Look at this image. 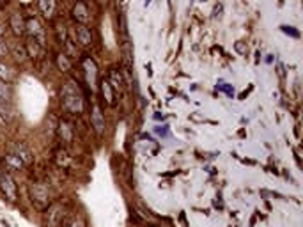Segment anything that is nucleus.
I'll list each match as a JSON object with an SVG mask.
<instances>
[{"instance_id": "obj_1", "label": "nucleus", "mask_w": 303, "mask_h": 227, "mask_svg": "<svg viewBox=\"0 0 303 227\" xmlns=\"http://www.w3.org/2000/svg\"><path fill=\"white\" fill-rule=\"evenodd\" d=\"M60 98H62V107L68 110V112L80 114L83 110V94H82V91H80L78 84L68 82V84L62 87Z\"/></svg>"}, {"instance_id": "obj_2", "label": "nucleus", "mask_w": 303, "mask_h": 227, "mask_svg": "<svg viewBox=\"0 0 303 227\" xmlns=\"http://www.w3.org/2000/svg\"><path fill=\"white\" fill-rule=\"evenodd\" d=\"M30 197H32V203L38 208H46L50 204L48 185L43 181L32 183V187H30Z\"/></svg>"}, {"instance_id": "obj_3", "label": "nucleus", "mask_w": 303, "mask_h": 227, "mask_svg": "<svg viewBox=\"0 0 303 227\" xmlns=\"http://www.w3.org/2000/svg\"><path fill=\"white\" fill-rule=\"evenodd\" d=\"M64 217H66L64 208L60 204H54V206L50 208L48 215H46V224H48V227H62Z\"/></svg>"}, {"instance_id": "obj_4", "label": "nucleus", "mask_w": 303, "mask_h": 227, "mask_svg": "<svg viewBox=\"0 0 303 227\" xmlns=\"http://www.w3.org/2000/svg\"><path fill=\"white\" fill-rule=\"evenodd\" d=\"M82 66H83V71H85V80H87L89 87L94 89V87H96V82H98V68L94 64V60L89 59V57L83 59Z\"/></svg>"}, {"instance_id": "obj_5", "label": "nucleus", "mask_w": 303, "mask_h": 227, "mask_svg": "<svg viewBox=\"0 0 303 227\" xmlns=\"http://www.w3.org/2000/svg\"><path fill=\"white\" fill-rule=\"evenodd\" d=\"M0 187H2V192L7 199H9L11 203H15L16 201V185H15V179L11 178L9 174H2V178H0Z\"/></svg>"}, {"instance_id": "obj_6", "label": "nucleus", "mask_w": 303, "mask_h": 227, "mask_svg": "<svg viewBox=\"0 0 303 227\" xmlns=\"http://www.w3.org/2000/svg\"><path fill=\"white\" fill-rule=\"evenodd\" d=\"M25 29H29L30 39L38 41L39 45L44 46V30H43V27H41L39 21L34 20V18H30V20L27 21V27H25Z\"/></svg>"}, {"instance_id": "obj_7", "label": "nucleus", "mask_w": 303, "mask_h": 227, "mask_svg": "<svg viewBox=\"0 0 303 227\" xmlns=\"http://www.w3.org/2000/svg\"><path fill=\"white\" fill-rule=\"evenodd\" d=\"M107 80L110 82L114 91H124V87H126V80L122 78V73L119 71V69H112Z\"/></svg>"}, {"instance_id": "obj_8", "label": "nucleus", "mask_w": 303, "mask_h": 227, "mask_svg": "<svg viewBox=\"0 0 303 227\" xmlns=\"http://www.w3.org/2000/svg\"><path fill=\"white\" fill-rule=\"evenodd\" d=\"M91 123H93V126L96 128L98 133H103V132H105V117H103L101 110H99L98 107H94L93 109V114H91Z\"/></svg>"}, {"instance_id": "obj_9", "label": "nucleus", "mask_w": 303, "mask_h": 227, "mask_svg": "<svg viewBox=\"0 0 303 227\" xmlns=\"http://www.w3.org/2000/svg\"><path fill=\"white\" fill-rule=\"evenodd\" d=\"M76 38H78V43L82 46H89L91 43H93L91 30H89L85 25H78V27H76Z\"/></svg>"}, {"instance_id": "obj_10", "label": "nucleus", "mask_w": 303, "mask_h": 227, "mask_svg": "<svg viewBox=\"0 0 303 227\" xmlns=\"http://www.w3.org/2000/svg\"><path fill=\"white\" fill-rule=\"evenodd\" d=\"M57 132H59V137L62 138V142H71L73 140V126L68 121H60Z\"/></svg>"}, {"instance_id": "obj_11", "label": "nucleus", "mask_w": 303, "mask_h": 227, "mask_svg": "<svg viewBox=\"0 0 303 227\" xmlns=\"http://www.w3.org/2000/svg\"><path fill=\"white\" fill-rule=\"evenodd\" d=\"M55 162H57V165L59 167H69L71 165V156H69V153L66 151V149H59L57 153H55Z\"/></svg>"}, {"instance_id": "obj_12", "label": "nucleus", "mask_w": 303, "mask_h": 227, "mask_svg": "<svg viewBox=\"0 0 303 227\" xmlns=\"http://www.w3.org/2000/svg\"><path fill=\"white\" fill-rule=\"evenodd\" d=\"M101 94H103V98H105V101H107L108 105L114 103V87L110 85L108 80H103L101 82Z\"/></svg>"}, {"instance_id": "obj_13", "label": "nucleus", "mask_w": 303, "mask_h": 227, "mask_svg": "<svg viewBox=\"0 0 303 227\" xmlns=\"http://www.w3.org/2000/svg\"><path fill=\"white\" fill-rule=\"evenodd\" d=\"M75 18L80 21V23H85V21L89 20V11H87V7L82 4V2H78V4L75 5Z\"/></svg>"}, {"instance_id": "obj_14", "label": "nucleus", "mask_w": 303, "mask_h": 227, "mask_svg": "<svg viewBox=\"0 0 303 227\" xmlns=\"http://www.w3.org/2000/svg\"><path fill=\"white\" fill-rule=\"evenodd\" d=\"M27 54H29L30 57H41V55H43V45H39V43L34 39H30L29 45H27Z\"/></svg>"}, {"instance_id": "obj_15", "label": "nucleus", "mask_w": 303, "mask_h": 227, "mask_svg": "<svg viewBox=\"0 0 303 227\" xmlns=\"http://www.w3.org/2000/svg\"><path fill=\"white\" fill-rule=\"evenodd\" d=\"M39 7L44 13V16H54L55 13V0H39Z\"/></svg>"}, {"instance_id": "obj_16", "label": "nucleus", "mask_w": 303, "mask_h": 227, "mask_svg": "<svg viewBox=\"0 0 303 227\" xmlns=\"http://www.w3.org/2000/svg\"><path fill=\"white\" fill-rule=\"evenodd\" d=\"M7 163H9V167H13V169H21L25 165L23 160L20 158V154L16 153V151L7 154Z\"/></svg>"}, {"instance_id": "obj_17", "label": "nucleus", "mask_w": 303, "mask_h": 227, "mask_svg": "<svg viewBox=\"0 0 303 227\" xmlns=\"http://www.w3.org/2000/svg\"><path fill=\"white\" fill-rule=\"evenodd\" d=\"M11 25H13V30H15L16 34H23L25 32V25H23V21L20 20V16L18 15H15L13 18H11Z\"/></svg>"}, {"instance_id": "obj_18", "label": "nucleus", "mask_w": 303, "mask_h": 227, "mask_svg": "<svg viewBox=\"0 0 303 227\" xmlns=\"http://www.w3.org/2000/svg\"><path fill=\"white\" fill-rule=\"evenodd\" d=\"M57 66H59L62 71H69V69H71V62H69L68 55L60 54L59 57H57Z\"/></svg>"}, {"instance_id": "obj_19", "label": "nucleus", "mask_w": 303, "mask_h": 227, "mask_svg": "<svg viewBox=\"0 0 303 227\" xmlns=\"http://www.w3.org/2000/svg\"><path fill=\"white\" fill-rule=\"evenodd\" d=\"M0 78L2 80H11L13 78V71H11L9 66H5L0 62Z\"/></svg>"}, {"instance_id": "obj_20", "label": "nucleus", "mask_w": 303, "mask_h": 227, "mask_svg": "<svg viewBox=\"0 0 303 227\" xmlns=\"http://www.w3.org/2000/svg\"><path fill=\"white\" fill-rule=\"evenodd\" d=\"M9 98V89H7V85L4 82H0V105H4Z\"/></svg>"}, {"instance_id": "obj_21", "label": "nucleus", "mask_w": 303, "mask_h": 227, "mask_svg": "<svg viewBox=\"0 0 303 227\" xmlns=\"http://www.w3.org/2000/svg\"><path fill=\"white\" fill-rule=\"evenodd\" d=\"M11 119V114H9V110H5V107L4 105H0V124H4V123H7Z\"/></svg>"}, {"instance_id": "obj_22", "label": "nucleus", "mask_w": 303, "mask_h": 227, "mask_svg": "<svg viewBox=\"0 0 303 227\" xmlns=\"http://www.w3.org/2000/svg\"><path fill=\"white\" fill-rule=\"evenodd\" d=\"M13 52H15L16 59L25 60V57H29V54H27V48H18V46H15V48H13Z\"/></svg>"}, {"instance_id": "obj_23", "label": "nucleus", "mask_w": 303, "mask_h": 227, "mask_svg": "<svg viewBox=\"0 0 303 227\" xmlns=\"http://www.w3.org/2000/svg\"><path fill=\"white\" fill-rule=\"evenodd\" d=\"M0 43H2V41H0ZM4 54H5V46L0 45V55H4Z\"/></svg>"}, {"instance_id": "obj_24", "label": "nucleus", "mask_w": 303, "mask_h": 227, "mask_svg": "<svg viewBox=\"0 0 303 227\" xmlns=\"http://www.w3.org/2000/svg\"><path fill=\"white\" fill-rule=\"evenodd\" d=\"M0 32H2V29H0Z\"/></svg>"}]
</instances>
